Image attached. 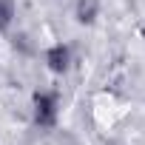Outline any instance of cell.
Returning a JSON list of instances; mask_svg holds the SVG:
<instances>
[{
	"label": "cell",
	"instance_id": "obj_1",
	"mask_svg": "<svg viewBox=\"0 0 145 145\" xmlns=\"http://www.w3.org/2000/svg\"><path fill=\"white\" fill-rule=\"evenodd\" d=\"M31 120L40 131H51L60 122V97L54 91H34L31 97Z\"/></svg>",
	"mask_w": 145,
	"mask_h": 145
},
{
	"label": "cell",
	"instance_id": "obj_2",
	"mask_svg": "<svg viewBox=\"0 0 145 145\" xmlns=\"http://www.w3.org/2000/svg\"><path fill=\"white\" fill-rule=\"evenodd\" d=\"M71 63H74V57H71V46L68 43H51L46 48V68L51 71V74H68Z\"/></svg>",
	"mask_w": 145,
	"mask_h": 145
},
{
	"label": "cell",
	"instance_id": "obj_3",
	"mask_svg": "<svg viewBox=\"0 0 145 145\" xmlns=\"http://www.w3.org/2000/svg\"><path fill=\"white\" fill-rule=\"evenodd\" d=\"M74 17H77L80 26H94L97 17H100V3H97V0H77Z\"/></svg>",
	"mask_w": 145,
	"mask_h": 145
},
{
	"label": "cell",
	"instance_id": "obj_4",
	"mask_svg": "<svg viewBox=\"0 0 145 145\" xmlns=\"http://www.w3.org/2000/svg\"><path fill=\"white\" fill-rule=\"evenodd\" d=\"M12 20H14V3L12 0H0V31L9 29Z\"/></svg>",
	"mask_w": 145,
	"mask_h": 145
},
{
	"label": "cell",
	"instance_id": "obj_5",
	"mask_svg": "<svg viewBox=\"0 0 145 145\" xmlns=\"http://www.w3.org/2000/svg\"><path fill=\"white\" fill-rule=\"evenodd\" d=\"M142 34H145V26H142Z\"/></svg>",
	"mask_w": 145,
	"mask_h": 145
}]
</instances>
